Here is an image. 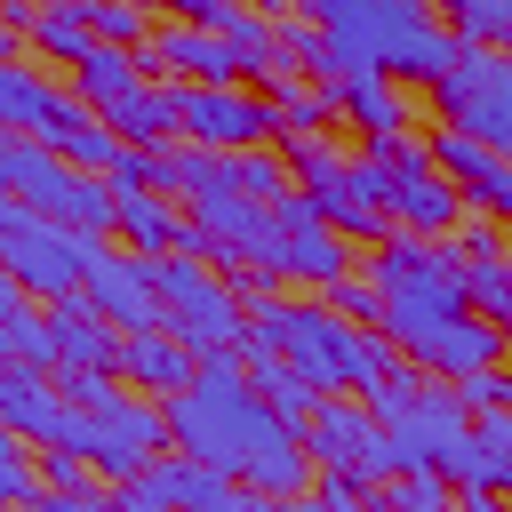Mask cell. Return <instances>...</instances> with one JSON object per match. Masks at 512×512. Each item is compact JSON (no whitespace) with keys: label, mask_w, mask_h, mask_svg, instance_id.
<instances>
[{"label":"cell","mask_w":512,"mask_h":512,"mask_svg":"<svg viewBox=\"0 0 512 512\" xmlns=\"http://www.w3.org/2000/svg\"><path fill=\"white\" fill-rule=\"evenodd\" d=\"M168 440H176V456H192V464H208V472L272 496V504H304V488L320 472L304 432H288L264 408V392L248 384V368H232V360L200 368V384L168 400Z\"/></svg>","instance_id":"cell-1"},{"label":"cell","mask_w":512,"mask_h":512,"mask_svg":"<svg viewBox=\"0 0 512 512\" xmlns=\"http://www.w3.org/2000/svg\"><path fill=\"white\" fill-rule=\"evenodd\" d=\"M312 24L328 40V72L344 88L352 80H392V72L448 80L464 64V40L448 24H432L424 8H408V0H320Z\"/></svg>","instance_id":"cell-2"},{"label":"cell","mask_w":512,"mask_h":512,"mask_svg":"<svg viewBox=\"0 0 512 512\" xmlns=\"http://www.w3.org/2000/svg\"><path fill=\"white\" fill-rule=\"evenodd\" d=\"M264 352L288 360L320 400L368 392L384 368H400L392 344L368 336L360 320H344V312H328V304H272V296H256V304H248V360H264Z\"/></svg>","instance_id":"cell-3"},{"label":"cell","mask_w":512,"mask_h":512,"mask_svg":"<svg viewBox=\"0 0 512 512\" xmlns=\"http://www.w3.org/2000/svg\"><path fill=\"white\" fill-rule=\"evenodd\" d=\"M376 288H384V344H400L408 360L424 344H440L456 320H472V280L456 264V248L392 232L376 248Z\"/></svg>","instance_id":"cell-4"},{"label":"cell","mask_w":512,"mask_h":512,"mask_svg":"<svg viewBox=\"0 0 512 512\" xmlns=\"http://www.w3.org/2000/svg\"><path fill=\"white\" fill-rule=\"evenodd\" d=\"M0 192H8L16 208H32V216L80 232V240L120 232V200H112V184H104V176H80L72 160H56V152L32 144V136H8V144H0Z\"/></svg>","instance_id":"cell-5"},{"label":"cell","mask_w":512,"mask_h":512,"mask_svg":"<svg viewBox=\"0 0 512 512\" xmlns=\"http://www.w3.org/2000/svg\"><path fill=\"white\" fill-rule=\"evenodd\" d=\"M152 280H160V304H168V336L200 352V368L248 352V304L200 264V256H152Z\"/></svg>","instance_id":"cell-6"},{"label":"cell","mask_w":512,"mask_h":512,"mask_svg":"<svg viewBox=\"0 0 512 512\" xmlns=\"http://www.w3.org/2000/svg\"><path fill=\"white\" fill-rule=\"evenodd\" d=\"M96 248H104V240H80V232H64V224H48V216H32V208L0 200V256H8V280H16L24 296L72 304V296L88 288Z\"/></svg>","instance_id":"cell-7"},{"label":"cell","mask_w":512,"mask_h":512,"mask_svg":"<svg viewBox=\"0 0 512 512\" xmlns=\"http://www.w3.org/2000/svg\"><path fill=\"white\" fill-rule=\"evenodd\" d=\"M464 440H472L464 400H456V392H424L400 424H384V440H376V456H368V480L384 488V480H400V472H448V464L464 456Z\"/></svg>","instance_id":"cell-8"},{"label":"cell","mask_w":512,"mask_h":512,"mask_svg":"<svg viewBox=\"0 0 512 512\" xmlns=\"http://www.w3.org/2000/svg\"><path fill=\"white\" fill-rule=\"evenodd\" d=\"M440 112L472 144H488V152L512 160V56L504 48H464V64L440 80Z\"/></svg>","instance_id":"cell-9"},{"label":"cell","mask_w":512,"mask_h":512,"mask_svg":"<svg viewBox=\"0 0 512 512\" xmlns=\"http://www.w3.org/2000/svg\"><path fill=\"white\" fill-rule=\"evenodd\" d=\"M168 104H176V136H192L200 152H256L280 128L272 96H256V88H184L176 80Z\"/></svg>","instance_id":"cell-10"},{"label":"cell","mask_w":512,"mask_h":512,"mask_svg":"<svg viewBox=\"0 0 512 512\" xmlns=\"http://www.w3.org/2000/svg\"><path fill=\"white\" fill-rule=\"evenodd\" d=\"M80 296H88V304H96V320H112L120 336H152V328H168V304H160L152 256L96 248V264H88V288H80Z\"/></svg>","instance_id":"cell-11"},{"label":"cell","mask_w":512,"mask_h":512,"mask_svg":"<svg viewBox=\"0 0 512 512\" xmlns=\"http://www.w3.org/2000/svg\"><path fill=\"white\" fill-rule=\"evenodd\" d=\"M280 216V232H288V280H304V288H320V296H336L344 280H352V256H344V232L320 216V200L312 192H296V200H280L272 208Z\"/></svg>","instance_id":"cell-12"},{"label":"cell","mask_w":512,"mask_h":512,"mask_svg":"<svg viewBox=\"0 0 512 512\" xmlns=\"http://www.w3.org/2000/svg\"><path fill=\"white\" fill-rule=\"evenodd\" d=\"M432 168L480 208V216H496V224H512V160L504 152H488V144H472L464 128H440L432 136Z\"/></svg>","instance_id":"cell-13"},{"label":"cell","mask_w":512,"mask_h":512,"mask_svg":"<svg viewBox=\"0 0 512 512\" xmlns=\"http://www.w3.org/2000/svg\"><path fill=\"white\" fill-rule=\"evenodd\" d=\"M144 64H152V72H176L184 88H240V80H248V56H240L232 40H216V32H192V24H168V32L144 48Z\"/></svg>","instance_id":"cell-14"},{"label":"cell","mask_w":512,"mask_h":512,"mask_svg":"<svg viewBox=\"0 0 512 512\" xmlns=\"http://www.w3.org/2000/svg\"><path fill=\"white\" fill-rule=\"evenodd\" d=\"M0 416H8V432L40 440V448H64V432H72V400L40 368H0Z\"/></svg>","instance_id":"cell-15"},{"label":"cell","mask_w":512,"mask_h":512,"mask_svg":"<svg viewBox=\"0 0 512 512\" xmlns=\"http://www.w3.org/2000/svg\"><path fill=\"white\" fill-rule=\"evenodd\" d=\"M376 440H384V424H376L368 408H352V400H320V416L304 424V448H312L320 472H360V480H368ZM368 488H376V480H368Z\"/></svg>","instance_id":"cell-16"},{"label":"cell","mask_w":512,"mask_h":512,"mask_svg":"<svg viewBox=\"0 0 512 512\" xmlns=\"http://www.w3.org/2000/svg\"><path fill=\"white\" fill-rule=\"evenodd\" d=\"M48 320H56V376H112L120 368V328L112 320H96V304L88 296H72V304H48Z\"/></svg>","instance_id":"cell-17"},{"label":"cell","mask_w":512,"mask_h":512,"mask_svg":"<svg viewBox=\"0 0 512 512\" xmlns=\"http://www.w3.org/2000/svg\"><path fill=\"white\" fill-rule=\"evenodd\" d=\"M72 80H80V104H96L104 120H120V112H136L144 96H152V80H144V56H128V48H88L80 64H72Z\"/></svg>","instance_id":"cell-18"},{"label":"cell","mask_w":512,"mask_h":512,"mask_svg":"<svg viewBox=\"0 0 512 512\" xmlns=\"http://www.w3.org/2000/svg\"><path fill=\"white\" fill-rule=\"evenodd\" d=\"M504 352H512V336L496 328V320H456L440 344H424L416 352V368H432V376H448V384H464V376H488V368H504Z\"/></svg>","instance_id":"cell-19"},{"label":"cell","mask_w":512,"mask_h":512,"mask_svg":"<svg viewBox=\"0 0 512 512\" xmlns=\"http://www.w3.org/2000/svg\"><path fill=\"white\" fill-rule=\"evenodd\" d=\"M392 224L416 232V240H448V232L464 224V192H456L440 168H424V176H408V184L392 192Z\"/></svg>","instance_id":"cell-20"},{"label":"cell","mask_w":512,"mask_h":512,"mask_svg":"<svg viewBox=\"0 0 512 512\" xmlns=\"http://www.w3.org/2000/svg\"><path fill=\"white\" fill-rule=\"evenodd\" d=\"M120 368H128V384H152V392H168V400L200 384V352H192V344H176L168 328L128 336V344H120Z\"/></svg>","instance_id":"cell-21"},{"label":"cell","mask_w":512,"mask_h":512,"mask_svg":"<svg viewBox=\"0 0 512 512\" xmlns=\"http://www.w3.org/2000/svg\"><path fill=\"white\" fill-rule=\"evenodd\" d=\"M144 488L168 504V512H224V496L240 488V480H224V472H208V464H192V456H160L152 472H144Z\"/></svg>","instance_id":"cell-22"},{"label":"cell","mask_w":512,"mask_h":512,"mask_svg":"<svg viewBox=\"0 0 512 512\" xmlns=\"http://www.w3.org/2000/svg\"><path fill=\"white\" fill-rule=\"evenodd\" d=\"M0 352L8 368H56V320H40L16 280H0Z\"/></svg>","instance_id":"cell-23"},{"label":"cell","mask_w":512,"mask_h":512,"mask_svg":"<svg viewBox=\"0 0 512 512\" xmlns=\"http://www.w3.org/2000/svg\"><path fill=\"white\" fill-rule=\"evenodd\" d=\"M8 24L32 32L48 56H72V64L96 48V8H8Z\"/></svg>","instance_id":"cell-24"},{"label":"cell","mask_w":512,"mask_h":512,"mask_svg":"<svg viewBox=\"0 0 512 512\" xmlns=\"http://www.w3.org/2000/svg\"><path fill=\"white\" fill-rule=\"evenodd\" d=\"M48 104H56V88H48L24 56H16V64H0V128H8V136H40Z\"/></svg>","instance_id":"cell-25"},{"label":"cell","mask_w":512,"mask_h":512,"mask_svg":"<svg viewBox=\"0 0 512 512\" xmlns=\"http://www.w3.org/2000/svg\"><path fill=\"white\" fill-rule=\"evenodd\" d=\"M248 384L264 392V408H272V416H280L288 432H304V424L320 416V392H312V384H304V376H296L288 360H272V352H264V360L248 368Z\"/></svg>","instance_id":"cell-26"},{"label":"cell","mask_w":512,"mask_h":512,"mask_svg":"<svg viewBox=\"0 0 512 512\" xmlns=\"http://www.w3.org/2000/svg\"><path fill=\"white\" fill-rule=\"evenodd\" d=\"M344 112L368 128V144H392V136L408 128V104H400L392 80H352V88H344Z\"/></svg>","instance_id":"cell-27"},{"label":"cell","mask_w":512,"mask_h":512,"mask_svg":"<svg viewBox=\"0 0 512 512\" xmlns=\"http://www.w3.org/2000/svg\"><path fill=\"white\" fill-rule=\"evenodd\" d=\"M448 32L464 48H504L512 56V0H456L448 8Z\"/></svg>","instance_id":"cell-28"},{"label":"cell","mask_w":512,"mask_h":512,"mask_svg":"<svg viewBox=\"0 0 512 512\" xmlns=\"http://www.w3.org/2000/svg\"><path fill=\"white\" fill-rule=\"evenodd\" d=\"M424 392H432V384H424L416 368H384V376H376V384L360 392V408H368L376 424H400V416H408V408H416Z\"/></svg>","instance_id":"cell-29"},{"label":"cell","mask_w":512,"mask_h":512,"mask_svg":"<svg viewBox=\"0 0 512 512\" xmlns=\"http://www.w3.org/2000/svg\"><path fill=\"white\" fill-rule=\"evenodd\" d=\"M40 440L24 432H0V504H40V464H32Z\"/></svg>","instance_id":"cell-30"},{"label":"cell","mask_w":512,"mask_h":512,"mask_svg":"<svg viewBox=\"0 0 512 512\" xmlns=\"http://www.w3.org/2000/svg\"><path fill=\"white\" fill-rule=\"evenodd\" d=\"M464 280H472V304L512 336V256H496V264H464Z\"/></svg>","instance_id":"cell-31"},{"label":"cell","mask_w":512,"mask_h":512,"mask_svg":"<svg viewBox=\"0 0 512 512\" xmlns=\"http://www.w3.org/2000/svg\"><path fill=\"white\" fill-rule=\"evenodd\" d=\"M384 504L392 512H448V472H400V480H384Z\"/></svg>","instance_id":"cell-32"},{"label":"cell","mask_w":512,"mask_h":512,"mask_svg":"<svg viewBox=\"0 0 512 512\" xmlns=\"http://www.w3.org/2000/svg\"><path fill=\"white\" fill-rule=\"evenodd\" d=\"M456 400H464V416L480 424V416H512V376L504 368H488V376H464V384H448Z\"/></svg>","instance_id":"cell-33"},{"label":"cell","mask_w":512,"mask_h":512,"mask_svg":"<svg viewBox=\"0 0 512 512\" xmlns=\"http://www.w3.org/2000/svg\"><path fill=\"white\" fill-rule=\"evenodd\" d=\"M336 304H344L352 320H376V328H384V288H376V280H344Z\"/></svg>","instance_id":"cell-34"},{"label":"cell","mask_w":512,"mask_h":512,"mask_svg":"<svg viewBox=\"0 0 512 512\" xmlns=\"http://www.w3.org/2000/svg\"><path fill=\"white\" fill-rule=\"evenodd\" d=\"M224 512H288V504H272V496H256V488H232Z\"/></svg>","instance_id":"cell-35"},{"label":"cell","mask_w":512,"mask_h":512,"mask_svg":"<svg viewBox=\"0 0 512 512\" xmlns=\"http://www.w3.org/2000/svg\"><path fill=\"white\" fill-rule=\"evenodd\" d=\"M32 512H112V504H96V496H40Z\"/></svg>","instance_id":"cell-36"},{"label":"cell","mask_w":512,"mask_h":512,"mask_svg":"<svg viewBox=\"0 0 512 512\" xmlns=\"http://www.w3.org/2000/svg\"><path fill=\"white\" fill-rule=\"evenodd\" d=\"M464 512H504V504L496 496H464Z\"/></svg>","instance_id":"cell-37"}]
</instances>
